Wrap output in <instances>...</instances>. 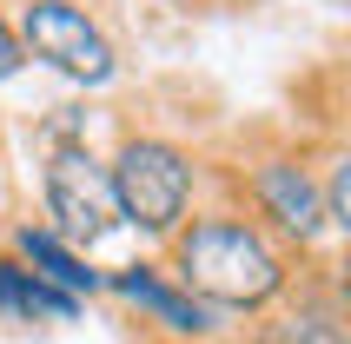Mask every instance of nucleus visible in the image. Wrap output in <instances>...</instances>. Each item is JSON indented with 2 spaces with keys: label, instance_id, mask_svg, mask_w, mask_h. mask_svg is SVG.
Returning <instances> with one entry per match:
<instances>
[{
  "label": "nucleus",
  "instance_id": "nucleus-1",
  "mask_svg": "<svg viewBox=\"0 0 351 344\" xmlns=\"http://www.w3.org/2000/svg\"><path fill=\"white\" fill-rule=\"evenodd\" d=\"M179 258H186V278L206 298H226V305H258L278 291V258L265 251V238L245 225H226V219L193 225Z\"/></svg>",
  "mask_w": 351,
  "mask_h": 344
},
{
  "label": "nucleus",
  "instance_id": "nucleus-2",
  "mask_svg": "<svg viewBox=\"0 0 351 344\" xmlns=\"http://www.w3.org/2000/svg\"><path fill=\"white\" fill-rule=\"evenodd\" d=\"M106 179H113V206L146 232H166L186 212V192H193V166L159 139H133Z\"/></svg>",
  "mask_w": 351,
  "mask_h": 344
},
{
  "label": "nucleus",
  "instance_id": "nucleus-3",
  "mask_svg": "<svg viewBox=\"0 0 351 344\" xmlns=\"http://www.w3.org/2000/svg\"><path fill=\"white\" fill-rule=\"evenodd\" d=\"M27 47H34L40 60H53L60 73L86 79V86L113 79V47H106L99 27L80 14V7H66V0H34V7H27Z\"/></svg>",
  "mask_w": 351,
  "mask_h": 344
},
{
  "label": "nucleus",
  "instance_id": "nucleus-4",
  "mask_svg": "<svg viewBox=\"0 0 351 344\" xmlns=\"http://www.w3.org/2000/svg\"><path fill=\"white\" fill-rule=\"evenodd\" d=\"M47 206H53L66 238H99V232L113 225V212H119L113 206V179L80 153V146L53 153V166H47Z\"/></svg>",
  "mask_w": 351,
  "mask_h": 344
},
{
  "label": "nucleus",
  "instance_id": "nucleus-5",
  "mask_svg": "<svg viewBox=\"0 0 351 344\" xmlns=\"http://www.w3.org/2000/svg\"><path fill=\"white\" fill-rule=\"evenodd\" d=\"M258 199H265L272 219L285 232H298V238H312V232L325 225V206H318L312 179H305L298 166H265V172H258Z\"/></svg>",
  "mask_w": 351,
  "mask_h": 344
},
{
  "label": "nucleus",
  "instance_id": "nucleus-6",
  "mask_svg": "<svg viewBox=\"0 0 351 344\" xmlns=\"http://www.w3.org/2000/svg\"><path fill=\"white\" fill-rule=\"evenodd\" d=\"M119 291H126L133 305L159 311V318H166L173 331H206V311H199L193 298H179V291H166V285L153 278V271H126V278H119Z\"/></svg>",
  "mask_w": 351,
  "mask_h": 344
},
{
  "label": "nucleus",
  "instance_id": "nucleus-7",
  "mask_svg": "<svg viewBox=\"0 0 351 344\" xmlns=\"http://www.w3.org/2000/svg\"><path fill=\"white\" fill-rule=\"evenodd\" d=\"M20 251H27V258H34V265L47 271L60 291H93V271L80 265V258H66V251H60L47 232H20Z\"/></svg>",
  "mask_w": 351,
  "mask_h": 344
},
{
  "label": "nucleus",
  "instance_id": "nucleus-8",
  "mask_svg": "<svg viewBox=\"0 0 351 344\" xmlns=\"http://www.w3.org/2000/svg\"><path fill=\"white\" fill-rule=\"evenodd\" d=\"M0 311H73V298L66 291H47L40 278H27V271H14V265H0Z\"/></svg>",
  "mask_w": 351,
  "mask_h": 344
},
{
  "label": "nucleus",
  "instance_id": "nucleus-9",
  "mask_svg": "<svg viewBox=\"0 0 351 344\" xmlns=\"http://www.w3.org/2000/svg\"><path fill=\"white\" fill-rule=\"evenodd\" d=\"M265 344H338V331L325 318H285V325L265 331Z\"/></svg>",
  "mask_w": 351,
  "mask_h": 344
},
{
  "label": "nucleus",
  "instance_id": "nucleus-10",
  "mask_svg": "<svg viewBox=\"0 0 351 344\" xmlns=\"http://www.w3.org/2000/svg\"><path fill=\"white\" fill-rule=\"evenodd\" d=\"M14 66H20V47H14V34H7V27H0V79L14 73Z\"/></svg>",
  "mask_w": 351,
  "mask_h": 344
}]
</instances>
